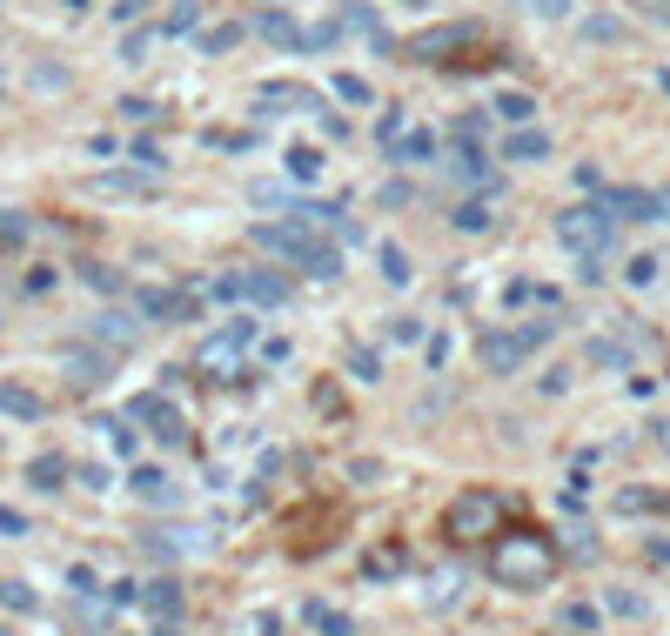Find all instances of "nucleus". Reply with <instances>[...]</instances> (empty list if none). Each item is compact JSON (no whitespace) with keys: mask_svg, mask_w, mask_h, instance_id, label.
<instances>
[{"mask_svg":"<svg viewBox=\"0 0 670 636\" xmlns=\"http://www.w3.org/2000/svg\"><path fill=\"white\" fill-rule=\"evenodd\" d=\"M657 208H664V221H670V188H657Z\"/></svg>","mask_w":670,"mask_h":636,"instance_id":"obj_43","label":"nucleus"},{"mask_svg":"<svg viewBox=\"0 0 670 636\" xmlns=\"http://www.w3.org/2000/svg\"><path fill=\"white\" fill-rule=\"evenodd\" d=\"M349 369H356L362 382H376V375H382V362H376V349H349Z\"/></svg>","mask_w":670,"mask_h":636,"instance_id":"obj_31","label":"nucleus"},{"mask_svg":"<svg viewBox=\"0 0 670 636\" xmlns=\"http://www.w3.org/2000/svg\"><path fill=\"white\" fill-rule=\"evenodd\" d=\"M0 536H27V516H21V509H0Z\"/></svg>","mask_w":670,"mask_h":636,"instance_id":"obj_40","label":"nucleus"},{"mask_svg":"<svg viewBox=\"0 0 670 636\" xmlns=\"http://www.w3.org/2000/svg\"><path fill=\"white\" fill-rule=\"evenodd\" d=\"M657 88H664V94H670V67H664V74H657Z\"/></svg>","mask_w":670,"mask_h":636,"instance_id":"obj_44","label":"nucleus"},{"mask_svg":"<svg viewBox=\"0 0 670 636\" xmlns=\"http://www.w3.org/2000/svg\"><path fill=\"white\" fill-rule=\"evenodd\" d=\"M503 161H550V134L536 128V121L530 128H510L503 134Z\"/></svg>","mask_w":670,"mask_h":636,"instance_id":"obj_15","label":"nucleus"},{"mask_svg":"<svg viewBox=\"0 0 670 636\" xmlns=\"http://www.w3.org/2000/svg\"><path fill=\"white\" fill-rule=\"evenodd\" d=\"M141 329H148V322H141V308H101L88 335L101 342V349H134V342H141Z\"/></svg>","mask_w":670,"mask_h":636,"instance_id":"obj_8","label":"nucleus"},{"mask_svg":"<svg viewBox=\"0 0 670 636\" xmlns=\"http://www.w3.org/2000/svg\"><path fill=\"white\" fill-rule=\"evenodd\" d=\"M563 623H570V630H590V623H597V610H583V603H570V610H563Z\"/></svg>","mask_w":670,"mask_h":636,"instance_id":"obj_41","label":"nucleus"},{"mask_svg":"<svg viewBox=\"0 0 670 636\" xmlns=\"http://www.w3.org/2000/svg\"><path fill=\"white\" fill-rule=\"evenodd\" d=\"M650 7H657V14H670V0H650Z\"/></svg>","mask_w":670,"mask_h":636,"instance_id":"obj_45","label":"nucleus"},{"mask_svg":"<svg viewBox=\"0 0 670 636\" xmlns=\"http://www.w3.org/2000/svg\"><path fill=\"white\" fill-rule=\"evenodd\" d=\"M402 128H409V114H402V108H389V114H382V121H376V134H382V148H389V141H396Z\"/></svg>","mask_w":670,"mask_h":636,"instance_id":"obj_34","label":"nucleus"},{"mask_svg":"<svg viewBox=\"0 0 670 636\" xmlns=\"http://www.w3.org/2000/svg\"><path fill=\"white\" fill-rule=\"evenodd\" d=\"M583 41H624V27H617V21H590V27H583Z\"/></svg>","mask_w":670,"mask_h":636,"instance_id":"obj_38","label":"nucleus"},{"mask_svg":"<svg viewBox=\"0 0 670 636\" xmlns=\"http://www.w3.org/2000/svg\"><path fill=\"white\" fill-rule=\"evenodd\" d=\"M597 201L617 221H657L664 215V208H657V188H597Z\"/></svg>","mask_w":670,"mask_h":636,"instance_id":"obj_9","label":"nucleus"},{"mask_svg":"<svg viewBox=\"0 0 670 636\" xmlns=\"http://www.w3.org/2000/svg\"><path fill=\"white\" fill-rule=\"evenodd\" d=\"M335 101H349V108H369V81H362V74H335Z\"/></svg>","mask_w":670,"mask_h":636,"instance_id":"obj_24","label":"nucleus"},{"mask_svg":"<svg viewBox=\"0 0 670 636\" xmlns=\"http://www.w3.org/2000/svg\"><path fill=\"white\" fill-rule=\"evenodd\" d=\"M496 523H503L496 489H463V496L449 503V516H443V529H449V536H463V543H476V536H496Z\"/></svg>","mask_w":670,"mask_h":636,"instance_id":"obj_3","label":"nucleus"},{"mask_svg":"<svg viewBox=\"0 0 670 636\" xmlns=\"http://www.w3.org/2000/svg\"><path fill=\"white\" fill-rule=\"evenodd\" d=\"M161 41V27L155 34H128V41H121V61H148V47Z\"/></svg>","mask_w":670,"mask_h":636,"instance_id":"obj_30","label":"nucleus"},{"mask_svg":"<svg viewBox=\"0 0 670 636\" xmlns=\"http://www.w3.org/2000/svg\"><path fill=\"white\" fill-rule=\"evenodd\" d=\"M248 242L262 248V255H275V262L302 268V275H315V282H335L342 275V248L329 242V235H315V228H302V221H255L248 228Z\"/></svg>","mask_w":670,"mask_h":636,"instance_id":"obj_1","label":"nucleus"},{"mask_svg":"<svg viewBox=\"0 0 670 636\" xmlns=\"http://www.w3.org/2000/svg\"><path fill=\"white\" fill-rule=\"evenodd\" d=\"M101 429H108V442L121 449V456H134V429H128V422H101Z\"/></svg>","mask_w":670,"mask_h":636,"instance_id":"obj_36","label":"nucleus"},{"mask_svg":"<svg viewBox=\"0 0 670 636\" xmlns=\"http://www.w3.org/2000/svg\"><path fill=\"white\" fill-rule=\"evenodd\" d=\"M315 623H322V636H349V616H329V610H309Z\"/></svg>","mask_w":670,"mask_h":636,"instance_id":"obj_39","label":"nucleus"},{"mask_svg":"<svg viewBox=\"0 0 670 636\" xmlns=\"http://www.w3.org/2000/svg\"><path fill=\"white\" fill-rule=\"evenodd\" d=\"M490 114L503 121V128H530V121H536V101H530V94H516V88H503L490 101Z\"/></svg>","mask_w":670,"mask_h":636,"instance_id":"obj_18","label":"nucleus"},{"mask_svg":"<svg viewBox=\"0 0 670 636\" xmlns=\"http://www.w3.org/2000/svg\"><path fill=\"white\" fill-rule=\"evenodd\" d=\"M242 41V27L228 21V27H208V34H201V54H228V47Z\"/></svg>","mask_w":670,"mask_h":636,"instance_id":"obj_27","label":"nucleus"},{"mask_svg":"<svg viewBox=\"0 0 670 636\" xmlns=\"http://www.w3.org/2000/svg\"><path fill=\"white\" fill-rule=\"evenodd\" d=\"M134 496H141V503H175V483H168L161 469H134Z\"/></svg>","mask_w":670,"mask_h":636,"instance_id":"obj_20","label":"nucleus"},{"mask_svg":"<svg viewBox=\"0 0 670 636\" xmlns=\"http://www.w3.org/2000/svg\"><path fill=\"white\" fill-rule=\"evenodd\" d=\"M94 188H101V195H148L155 175H128V168H114V175H94Z\"/></svg>","mask_w":670,"mask_h":636,"instance_id":"obj_19","label":"nucleus"},{"mask_svg":"<svg viewBox=\"0 0 670 636\" xmlns=\"http://www.w3.org/2000/svg\"><path fill=\"white\" fill-rule=\"evenodd\" d=\"M436 148H443V141H436V134H396V148H389V161H396V168H423V161H436Z\"/></svg>","mask_w":670,"mask_h":636,"instance_id":"obj_17","label":"nucleus"},{"mask_svg":"<svg viewBox=\"0 0 670 636\" xmlns=\"http://www.w3.org/2000/svg\"><path fill=\"white\" fill-rule=\"evenodd\" d=\"M449 228H456V235H483V228H496V195H463L456 208H449Z\"/></svg>","mask_w":670,"mask_h":636,"instance_id":"obj_12","label":"nucleus"},{"mask_svg":"<svg viewBox=\"0 0 670 636\" xmlns=\"http://www.w3.org/2000/svg\"><path fill=\"white\" fill-rule=\"evenodd\" d=\"M242 302L282 308V302H289V275H275V268H248V275H242Z\"/></svg>","mask_w":670,"mask_h":636,"instance_id":"obj_11","label":"nucleus"},{"mask_svg":"<svg viewBox=\"0 0 670 636\" xmlns=\"http://www.w3.org/2000/svg\"><path fill=\"white\" fill-rule=\"evenodd\" d=\"M382 282H409V255L396 242H382Z\"/></svg>","mask_w":670,"mask_h":636,"instance_id":"obj_29","label":"nucleus"},{"mask_svg":"<svg viewBox=\"0 0 670 636\" xmlns=\"http://www.w3.org/2000/svg\"><path fill=\"white\" fill-rule=\"evenodd\" d=\"M0 603H7V610H34V590H27V583H0Z\"/></svg>","mask_w":670,"mask_h":636,"instance_id":"obj_33","label":"nucleus"},{"mask_svg":"<svg viewBox=\"0 0 670 636\" xmlns=\"http://www.w3.org/2000/svg\"><path fill=\"white\" fill-rule=\"evenodd\" d=\"M141 603H148L155 616H181V583H168V576H161V583H148V590H141Z\"/></svg>","mask_w":670,"mask_h":636,"instance_id":"obj_21","label":"nucleus"},{"mask_svg":"<svg viewBox=\"0 0 670 636\" xmlns=\"http://www.w3.org/2000/svg\"><path fill=\"white\" fill-rule=\"evenodd\" d=\"M134 416L155 422V436H161V442H181V409H175V402H161V395H141V402H134Z\"/></svg>","mask_w":670,"mask_h":636,"instance_id":"obj_16","label":"nucleus"},{"mask_svg":"<svg viewBox=\"0 0 670 636\" xmlns=\"http://www.w3.org/2000/svg\"><path fill=\"white\" fill-rule=\"evenodd\" d=\"M389 342H423V322H416V315H396V322H389Z\"/></svg>","mask_w":670,"mask_h":636,"instance_id":"obj_32","label":"nucleus"},{"mask_svg":"<svg viewBox=\"0 0 670 636\" xmlns=\"http://www.w3.org/2000/svg\"><path fill=\"white\" fill-rule=\"evenodd\" d=\"M195 21H201V7H195V0H181L175 14L161 21V34H195Z\"/></svg>","mask_w":670,"mask_h":636,"instance_id":"obj_28","label":"nucleus"},{"mask_svg":"<svg viewBox=\"0 0 670 636\" xmlns=\"http://www.w3.org/2000/svg\"><path fill=\"white\" fill-rule=\"evenodd\" d=\"M657 268H664V262H657V255H630L624 282H630V288H650V282H657Z\"/></svg>","mask_w":670,"mask_h":636,"instance_id":"obj_25","label":"nucleus"},{"mask_svg":"<svg viewBox=\"0 0 670 636\" xmlns=\"http://www.w3.org/2000/svg\"><path fill=\"white\" fill-rule=\"evenodd\" d=\"M81 275H88V282L101 288V295H114V288H121V275H114V268H101V262H88V268H81Z\"/></svg>","mask_w":670,"mask_h":636,"instance_id":"obj_35","label":"nucleus"},{"mask_svg":"<svg viewBox=\"0 0 670 636\" xmlns=\"http://www.w3.org/2000/svg\"><path fill=\"white\" fill-rule=\"evenodd\" d=\"M570 7H577V0H530V14H543V21H563Z\"/></svg>","mask_w":670,"mask_h":636,"instance_id":"obj_37","label":"nucleus"},{"mask_svg":"<svg viewBox=\"0 0 670 636\" xmlns=\"http://www.w3.org/2000/svg\"><path fill=\"white\" fill-rule=\"evenodd\" d=\"M289 175L295 181H315V175H322V154H315V148H289Z\"/></svg>","mask_w":670,"mask_h":636,"instance_id":"obj_26","label":"nucleus"},{"mask_svg":"<svg viewBox=\"0 0 670 636\" xmlns=\"http://www.w3.org/2000/svg\"><path fill=\"white\" fill-rule=\"evenodd\" d=\"M0 636H7V630H0Z\"/></svg>","mask_w":670,"mask_h":636,"instance_id":"obj_48","label":"nucleus"},{"mask_svg":"<svg viewBox=\"0 0 670 636\" xmlns=\"http://www.w3.org/2000/svg\"><path fill=\"white\" fill-rule=\"evenodd\" d=\"M27 235H34V221H27V215H0V255L27 248Z\"/></svg>","mask_w":670,"mask_h":636,"instance_id":"obj_23","label":"nucleus"},{"mask_svg":"<svg viewBox=\"0 0 670 636\" xmlns=\"http://www.w3.org/2000/svg\"><path fill=\"white\" fill-rule=\"evenodd\" d=\"M161 636H175V630H161Z\"/></svg>","mask_w":670,"mask_h":636,"instance_id":"obj_47","label":"nucleus"},{"mask_svg":"<svg viewBox=\"0 0 670 636\" xmlns=\"http://www.w3.org/2000/svg\"><path fill=\"white\" fill-rule=\"evenodd\" d=\"M0 416L41 422V416H47V395H41V389H27V382H0Z\"/></svg>","mask_w":670,"mask_h":636,"instance_id":"obj_13","label":"nucleus"},{"mask_svg":"<svg viewBox=\"0 0 670 636\" xmlns=\"http://www.w3.org/2000/svg\"><path fill=\"white\" fill-rule=\"evenodd\" d=\"M268 7H289V0H268Z\"/></svg>","mask_w":670,"mask_h":636,"instance_id":"obj_46","label":"nucleus"},{"mask_svg":"<svg viewBox=\"0 0 670 636\" xmlns=\"http://www.w3.org/2000/svg\"><path fill=\"white\" fill-rule=\"evenodd\" d=\"M61 476H67L61 456H34V462H27V483H34V489H61Z\"/></svg>","mask_w":670,"mask_h":636,"instance_id":"obj_22","label":"nucleus"},{"mask_svg":"<svg viewBox=\"0 0 670 636\" xmlns=\"http://www.w3.org/2000/svg\"><path fill=\"white\" fill-rule=\"evenodd\" d=\"M255 27H262V41H268V47H282V54H309V27L295 21L289 7H268Z\"/></svg>","mask_w":670,"mask_h":636,"instance_id":"obj_10","label":"nucleus"},{"mask_svg":"<svg viewBox=\"0 0 670 636\" xmlns=\"http://www.w3.org/2000/svg\"><path fill=\"white\" fill-rule=\"evenodd\" d=\"M195 302H201V288H141L134 295L141 322H195Z\"/></svg>","mask_w":670,"mask_h":636,"instance_id":"obj_6","label":"nucleus"},{"mask_svg":"<svg viewBox=\"0 0 670 636\" xmlns=\"http://www.w3.org/2000/svg\"><path fill=\"white\" fill-rule=\"evenodd\" d=\"M108 369H114V349H67V375L81 382V389H94V382H108Z\"/></svg>","mask_w":670,"mask_h":636,"instance_id":"obj_14","label":"nucleus"},{"mask_svg":"<svg viewBox=\"0 0 670 636\" xmlns=\"http://www.w3.org/2000/svg\"><path fill=\"white\" fill-rule=\"evenodd\" d=\"M148 14V0H114V21H141Z\"/></svg>","mask_w":670,"mask_h":636,"instance_id":"obj_42","label":"nucleus"},{"mask_svg":"<svg viewBox=\"0 0 670 636\" xmlns=\"http://www.w3.org/2000/svg\"><path fill=\"white\" fill-rule=\"evenodd\" d=\"M248 342H255V322H248V315H235L222 335H208V342H201V369L235 375V369H242V349H248Z\"/></svg>","mask_w":670,"mask_h":636,"instance_id":"obj_4","label":"nucleus"},{"mask_svg":"<svg viewBox=\"0 0 670 636\" xmlns=\"http://www.w3.org/2000/svg\"><path fill=\"white\" fill-rule=\"evenodd\" d=\"M443 181L449 188H469V195H496V168L483 148H449L443 154Z\"/></svg>","mask_w":670,"mask_h":636,"instance_id":"obj_5","label":"nucleus"},{"mask_svg":"<svg viewBox=\"0 0 670 636\" xmlns=\"http://www.w3.org/2000/svg\"><path fill=\"white\" fill-rule=\"evenodd\" d=\"M543 576H550V543H543V536H503V543H496V583L536 590Z\"/></svg>","mask_w":670,"mask_h":636,"instance_id":"obj_2","label":"nucleus"},{"mask_svg":"<svg viewBox=\"0 0 670 636\" xmlns=\"http://www.w3.org/2000/svg\"><path fill=\"white\" fill-rule=\"evenodd\" d=\"M530 349H536V342L523 329H490V335H483V369H490V375H510V369H523V362H530Z\"/></svg>","mask_w":670,"mask_h":636,"instance_id":"obj_7","label":"nucleus"}]
</instances>
